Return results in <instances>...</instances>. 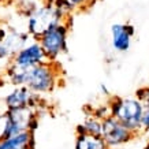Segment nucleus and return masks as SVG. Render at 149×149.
<instances>
[{"label": "nucleus", "instance_id": "21", "mask_svg": "<svg viewBox=\"0 0 149 149\" xmlns=\"http://www.w3.org/2000/svg\"><path fill=\"white\" fill-rule=\"evenodd\" d=\"M100 92H101V95H105V96H109V92H108V89H107V86L105 85H100ZM111 97V96H109Z\"/></svg>", "mask_w": 149, "mask_h": 149}, {"label": "nucleus", "instance_id": "19", "mask_svg": "<svg viewBox=\"0 0 149 149\" xmlns=\"http://www.w3.org/2000/svg\"><path fill=\"white\" fill-rule=\"evenodd\" d=\"M149 131V107H145L144 115H142V123H141V133Z\"/></svg>", "mask_w": 149, "mask_h": 149}, {"label": "nucleus", "instance_id": "5", "mask_svg": "<svg viewBox=\"0 0 149 149\" xmlns=\"http://www.w3.org/2000/svg\"><path fill=\"white\" fill-rule=\"evenodd\" d=\"M101 137L109 149H116L133 141L136 138V134L113 116H108L101 122Z\"/></svg>", "mask_w": 149, "mask_h": 149}, {"label": "nucleus", "instance_id": "3", "mask_svg": "<svg viewBox=\"0 0 149 149\" xmlns=\"http://www.w3.org/2000/svg\"><path fill=\"white\" fill-rule=\"evenodd\" d=\"M62 68L58 62H45L29 68L26 86L37 95H48L58 88Z\"/></svg>", "mask_w": 149, "mask_h": 149}, {"label": "nucleus", "instance_id": "8", "mask_svg": "<svg viewBox=\"0 0 149 149\" xmlns=\"http://www.w3.org/2000/svg\"><path fill=\"white\" fill-rule=\"evenodd\" d=\"M45 62H49V60L47 58L42 47L40 45L38 41L32 40L29 41L22 49L15 54V56L13 58V60L10 63L29 68V67H36L38 64L45 63Z\"/></svg>", "mask_w": 149, "mask_h": 149}, {"label": "nucleus", "instance_id": "16", "mask_svg": "<svg viewBox=\"0 0 149 149\" xmlns=\"http://www.w3.org/2000/svg\"><path fill=\"white\" fill-rule=\"evenodd\" d=\"M92 113H93L96 118H99L100 120H104V119H107L108 116H111V108H109L108 101L105 104H101L99 107L93 108L92 109Z\"/></svg>", "mask_w": 149, "mask_h": 149}, {"label": "nucleus", "instance_id": "23", "mask_svg": "<svg viewBox=\"0 0 149 149\" xmlns=\"http://www.w3.org/2000/svg\"><path fill=\"white\" fill-rule=\"evenodd\" d=\"M10 1H13V0H0V3H10Z\"/></svg>", "mask_w": 149, "mask_h": 149}, {"label": "nucleus", "instance_id": "10", "mask_svg": "<svg viewBox=\"0 0 149 149\" xmlns=\"http://www.w3.org/2000/svg\"><path fill=\"white\" fill-rule=\"evenodd\" d=\"M10 116H11V122L15 134L23 133V131H30V133H36L38 129V112L32 108H19L8 111Z\"/></svg>", "mask_w": 149, "mask_h": 149}, {"label": "nucleus", "instance_id": "2", "mask_svg": "<svg viewBox=\"0 0 149 149\" xmlns=\"http://www.w3.org/2000/svg\"><path fill=\"white\" fill-rule=\"evenodd\" d=\"M111 116L122 123L134 134L141 133V123L144 115V104L134 97H120V96H111L108 99Z\"/></svg>", "mask_w": 149, "mask_h": 149}, {"label": "nucleus", "instance_id": "9", "mask_svg": "<svg viewBox=\"0 0 149 149\" xmlns=\"http://www.w3.org/2000/svg\"><path fill=\"white\" fill-rule=\"evenodd\" d=\"M111 47L118 54H125L130 49L133 37L136 34V27L130 23H113L109 29Z\"/></svg>", "mask_w": 149, "mask_h": 149}, {"label": "nucleus", "instance_id": "4", "mask_svg": "<svg viewBox=\"0 0 149 149\" xmlns=\"http://www.w3.org/2000/svg\"><path fill=\"white\" fill-rule=\"evenodd\" d=\"M68 33H70V23H62L45 33L38 40L49 62H58L60 56L68 52Z\"/></svg>", "mask_w": 149, "mask_h": 149}, {"label": "nucleus", "instance_id": "14", "mask_svg": "<svg viewBox=\"0 0 149 149\" xmlns=\"http://www.w3.org/2000/svg\"><path fill=\"white\" fill-rule=\"evenodd\" d=\"M13 136H17V134L14 131L11 116H10L8 111L6 109L4 112H0V141Z\"/></svg>", "mask_w": 149, "mask_h": 149}, {"label": "nucleus", "instance_id": "15", "mask_svg": "<svg viewBox=\"0 0 149 149\" xmlns=\"http://www.w3.org/2000/svg\"><path fill=\"white\" fill-rule=\"evenodd\" d=\"M54 3H55V6L58 7L62 13L67 17V18H70L72 15V13L75 11V7L68 1V0H54Z\"/></svg>", "mask_w": 149, "mask_h": 149}, {"label": "nucleus", "instance_id": "24", "mask_svg": "<svg viewBox=\"0 0 149 149\" xmlns=\"http://www.w3.org/2000/svg\"><path fill=\"white\" fill-rule=\"evenodd\" d=\"M142 149H149V141H148V142H146V144H145V146H144V148H142Z\"/></svg>", "mask_w": 149, "mask_h": 149}, {"label": "nucleus", "instance_id": "22", "mask_svg": "<svg viewBox=\"0 0 149 149\" xmlns=\"http://www.w3.org/2000/svg\"><path fill=\"white\" fill-rule=\"evenodd\" d=\"M15 149H36V148H32V146H22V148H15Z\"/></svg>", "mask_w": 149, "mask_h": 149}, {"label": "nucleus", "instance_id": "1", "mask_svg": "<svg viewBox=\"0 0 149 149\" xmlns=\"http://www.w3.org/2000/svg\"><path fill=\"white\" fill-rule=\"evenodd\" d=\"M26 19V32L36 41H38L45 33L58 25L68 23V18L55 6L54 0H47L45 3H41L38 8Z\"/></svg>", "mask_w": 149, "mask_h": 149}, {"label": "nucleus", "instance_id": "12", "mask_svg": "<svg viewBox=\"0 0 149 149\" xmlns=\"http://www.w3.org/2000/svg\"><path fill=\"white\" fill-rule=\"evenodd\" d=\"M75 149H109L101 136L91 134H77L75 137Z\"/></svg>", "mask_w": 149, "mask_h": 149}, {"label": "nucleus", "instance_id": "6", "mask_svg": "<svg viewBox=\"0 0 149 149\" xmlns=\"http://www.w3.org/2000/svg\"><path fill=\"white\" fill-rule=\"evenodd\" d=\"M4 105L7 111L19 108H32L38 112L42 105V99L40 95L32 92L27 86H15L4 97Z\"/></svg>", "mask_w": 149, "mask_h": 149}, {"label": "nucleus", "instance_id": "13", "mask_svg": "<svg viewBox=\"0 0 149 149\" xmlns=\"http://www.w3.org/2000/svg\"><path fill=\"white\" fill-rule=\"evenodd\" d=\"M101 122L93 113H88L85 120L75 127V134H91V136H101Z\"/></svg>", "mask_w": 149, "mask_h": 149}, {"label": "nucleus", "instance_id": "17", "mask_svg": "<svg viewBox=\"0 0 149 149\" xmlns=\"http://www.w3.org/2000/svg\"><path fill=\"white\" fill-rule=\"evenodd\" d=\"M136 97L144 104V107H149V85L138 88L136 91Z\"/></svg>", "mask_w": 149, "mask_h": 149}, {"label": "nucleus", "instance_id": "18", "mask_svg": "<svg viewBox=\"0 0 149 149\" xmlns=\"http://www.w3.org/2000/svg\"><path fill=\"white\" fill-rule=\"evenodd\" d=\"M68 1L75 7V10H82L85 7H91L92 3H95V0H68Z\"/></svg>", "mask_w": 149, "mask_h": 149}, {"label": "nucleus", "instance_id": "20", "mask_svg": "<svg viewBox=\"0 0 149 149\" xmlns=\"http://www.w3.org/2000/svg\"><path fill=\"white\" fill-rule=\"evenodd\" d=\"M7 29H8V26L0 25V44H1V41L6 38V36H7Z\"/></svg>", "mask_w": 149, "mask_h": 149}, {"label": "nucleus", "instance_id": "11", "mask_svg": "<svg viewBox=\"0 0 149 149\" xmlns=\"http://www.w3.org/2000/svg\"><path fill=\"white\" fill-rule=\"evenodd\" d=\"M29 68L21 67V66H17L14 63H8L6 66V78L14 86H26Z\"/></svg>", "mask_w": 149, "mask_h": 149}, {"label": "nucleus", "instance_id": "7", "mask_svg": "<svg viewBox=\"0 0 149 149\" xmlns=\"http://www.w3.org/2000/svg\"><path fill=\"white\" fill-rule=\"evenodd\" d=\"M32 37L27 32H21L13 26H8L7 36L0 44V62H7V64L13 60L15 54L26 45Z\"/></svg>", "mask_w": 149, "mask_h": 149}]
</instances>
